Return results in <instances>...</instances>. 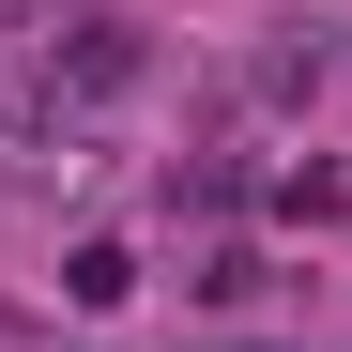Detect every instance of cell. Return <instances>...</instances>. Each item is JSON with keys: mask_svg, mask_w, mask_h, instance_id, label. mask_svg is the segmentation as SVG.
<instances>
[{"mask_svg": "<svg viewBox=\"0 0 352 352\" xmlns=\"http://www.w3.org/2000/svg\"><path fill=\"white\" fill-rule=\"evenodd\" d=\"M138 77V31H77V62H62V92H123Z\"/></svg>", "mask_w": 352, "mask_h": 352, "instance_id": "cell-1", "label": "cell"}, {"mask_svg": "<svg viewBox=\"0 0 352 352\" xmlns=\"http://www.w3.org/2000/svg\"><path fill=\"white\" fill-rule=\"evenodd\" d=\"M62 291H77V307H123V291H138V261H123V245H77V276H62Z\"/></svg>", "mask_w": 352, "mask_h": 352, "instance_id": "cell-3", "label": "cell"}, {"mask_svg": "<svg viewBox=\"0 0 352 352\" xmlns=\"http://www.w3.org/2000/svg\"><path fill=\"white\" fill-rule=\"evenodd\" d=\"M245 77H261V92H307V77H322V31H276V46H261Z\"/></svg>", "mask_w": 352, "mask_h": 352, "instance_id": "cell-2", "label": "cell"}]
</instances>
